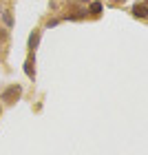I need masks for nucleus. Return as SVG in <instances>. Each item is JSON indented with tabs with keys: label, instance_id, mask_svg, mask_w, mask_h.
Listing matches in <instances>:
<instances>
[{
	"label": "nucleus",
	"instance_id": "obj_2",
	"mask_svg": "<svg viewBox=\"0 0 148 155\" xmlns=\"http://www.w3.org/2000/svg\"><path fill=\"white\" fill-rule=\"evenodd\" d=\"M133 16H137V18H148V7L146 2H137V5H133Z\"/></svg>",
	"mask_w": 148,
	"mask_h": 155
},
{
	"label": "nucleus",
	"instance_id": "obj_8",
	"mask_svg": "<svg viewBox=\"0 0 148 155\" xmlns=\"http://www.w3.org/2000/svg\"><path fill=\"white\" fill-rule=\"evenodd\" d=\"M146 7H148V0H146Z\"/></svg>",
	"mask_w": 148,
	"mask_h": 155
},
{
	"label": "nucleus",
	"instance_id": "obj_5",
	"mask_svg": "<svg viewBox=\"0 0 148 155\" xmlns=\"http://www.w3.org/2000/svg\"><path fill=\"white\" fill-rule=\"evenodd\" d=\"M88 11L93 13V16H100V13H102V2L93 0V2H91V7H88Z\"/></svg>",
	"mask_w": 148,
	"mask_h": 155
},
{
	"label": "nucleus",
	"instance_id": "obj_6",
	"mask_svg": "<svg viewBox=\"0 0 148 155\" xmlns=\"http://www.w3.org/2000/svg\"><path fill=\"white\" fill-rule=\"evenodd\" d=\"M5 22H7V27H11V25H13V20H11V13H5Z\"/></svg>",
	"mask_w": 148,
	"mask_h": 155
},
{
	"label": "nucleus",
	"instance_id": "obj_4",
	"mask_svg": "<svg viewBox=\"0 0 148 155\" xmlns=\"http://www.w3.org/2000/svg\"><path fill=\"white\" fill-rule=\"evenodd\" d=\"M24 73L29 75L31 80H33V78H36V69H33V60H31V58H29V60L24 62Z\"/></svg>",
	"mask_w": 148,
	"mask_h": 155
},
{
	"label": "nucleus",
	"instance_id": "obj_7",
	"mask_svg": "<svg viewBox=\"0 0 148 155\" xmlns=\"http://www.w3.org/2000/svg\"><path fill=\"white\" fill-rule=\"evenodd\" d=\"M5 38H7V31H5V29H0V40H5Z\"/></svg>",
	"mask_w": 148,
	"mask_h": 155
},
{
	"label": "nucleus",
	"instance_id": "obj_3",
	"mask_svg": "<svg viewBox=\"0 0 148 155\" xmlns=\"http://www.w3.org/2000/svg\"><path fill=\"white\" fill-rule=\"evenodd\" d=\"M38 45H40V31H33L31 36H29V49H33V51H36Z\"/></svg>",
	"mask_w": 148,
	"mask_h": 155
},
{
	"label": "nucleus",
	"instance_id": "obj_1",
	"mask_svg": "<svg viewBox=\"0 0 148 155\" xmlns=\"http://www.w3.org/2000/svg\"><path fill=\"white\" fill-rule=\"evenodd\" d=\"M20 93H22V89L18 87V84H11V87H7L5 91H2V95H0V100H5V102H16L18 97H20Z\"/></svg>",
	"mask_w": 148,
	"mask_h": 155
}]
</instances>
